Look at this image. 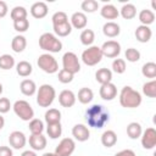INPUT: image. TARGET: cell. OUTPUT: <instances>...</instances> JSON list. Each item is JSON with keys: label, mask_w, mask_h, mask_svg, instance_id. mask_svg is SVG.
<instances>
[{"label": "cell", "mask_w": 156, "mask_h": 156, "mask_svg": "<svg viewBox=\"0 0 156 156\" xmlns=\"http://www.w3.org/2000/svg\"><path fill=\"white\" fill-rule=\"evenodd\" d=\"M108 112L102 105L95 104L85 111V121L89 127L100 129L108 122Z\"/></svg>", "instance_id": "cell-1"}, {"label": "cell", "mask_w": 156, "mask_h": 156, "mask_svg": "<svg viewBox=\"0 0 156 156\" xmlns=\"http://www.w3.org/2000/svg\"><path fill=\"white\" fill-rule=\"evenodd\" d=\"M119 104L126 108H135L141 104V95L139 91L134 90L132 87L126 85L119 93Z\"/></svg>", "instance_id": "cell-2"}, {"label": "cell", "mask_w": 156, "mask_h": 156, "mask_svg": "<svg viewBox=\"0 0 156 156\" xmlns=\"http://www.w3.org/2000/svg\"><path fill=\"white\" fill-rule=\"evenodd\" d=\"M39 46L40 49L49 51V52H60L62 50L61 40L52 33H43L39 37Z\"/></svg>", "instance_id": "cell-3"}, {"label": "cell", "mask_w": 156, "mask_h": 156, "mask_svg": "<svg viewBox=\"0 0 156 156\" xmlns=\"http://www.w3.org/2000/svg\"><path fill=\"white\" fill-rule=\"evenodd\" d=\"M56 98V91L52 85L43 84L39 87L37 93V104L40 107H49Z\"/></svg>", "instance_id": "cell-4"}, {"label": "cell", "mask_w": 156, "mask_h": 156, "mask_svg": "<svg viewBox=\"0 0 156 156\" xmlns=\"http://www.w3.org/2000/svg\"><path fill=\"white\" fill-rule=\"evenodd\" d=\"M38 67L44 71L45 73H49V74H52V73H56L58 71V63L56 61V58L50 55V54H43L38 57Z\"/></svg>", "instance_id": "cell-5"}, {"label": "cell", "mask_w": 156, "mask_h": 156, "mask_svg": "<svg viewBox=\"0 0 156 156\" xmlns=\"http://www.w3.org/2000/svg\"><path fill=\"white\" fill-rule=\"evenodd\" d=\"M101 58H102L101 49L96 45H91L82 52V61L87 66H95L101 61Z\"/></svg>", "instance_id": "cell-6"}, {"label": "cell", "mask_w": 156, "mask_h": 156, "mask_svg": "<svg viewBox=\"0 0 156 156\" xmlns=\"http://www.w3.org/2000/svg\"><path fill=\"white\" fill-rule=\"evenodd\" d=\"M15 113L22 119V121H30L34 117V111L28 101L26 100H17L12 106Z\"/></svg>", "instance_id": "cell-7"}, {"label": "cell", "mask_w": 156, "mask_h": 156, "mask_svg": "<svg viewBox=\"0 0 156 156\" xmlns=\"http://www.w3.org/2000/svg\"><path fill=\"white\" fill-rule=\"evenodd\" d=\"M62 66H63V69L71 72L72 74H76L80 71V63H79L78 56L72 51H67V52L63 54Z\"/></svg>", "instance_id": "cell-8"}, {"label": "cell", "mask_w": 156, "mask_h": 156, "mask_svg": "<svg viewBox=\"0 0 156 156\" xmlns=\"http://www.w3.org/2000/svg\"><path fill=\"white\" fill-rule=\"evenodd\" d=\"M76 149V143L72 138H63L55 149L57 156H71Z\"/></svg>", "instance_id": "cell-9"}, {"label": "cell", "mask_w": 156, "mask_h": 156, "mask_svg": "<svg viewBox=\"0 0 156 156\" xmlns=\"http://www.w3.org/2000/svg\"><path fill=\"white\" fill-rule=\"evenodd\" d=\"M100 49H101L102 56H106V57H110V58L117 57L119 55V52H121V45L116 40H107V41H105Z\"/></svg>", "instance_id": "cell-10"}, {"label": "cell", "mask_w": 156, "mask_h": 156, "mask_svg": "<svg viewBox=\"0 0 156 156\" xmlns=\"http://www.w3.org/2000/svg\"><path fill=\"white\" fill-rule=\"evenodd\" d=\"M141 145L146 150H151L156 145V129L150 127L141 133Z\"/></svg>", "instance_id": "cell-11"}, {"label": "cell", "mask_w": 156, "mask_h": 156, "mask_svg": "<svg viewBox=\"0 0 156 156\" xmlns=\"http://www.w3.org/2000/svg\"><path fill=\"white\" fill-rule=\"evenodd\" d=\"M9 143H10V145L13 149L20 150V149L24 147V145L27 143V139H26L24 133H22L20 130H15V132L10 133V135H9Z\"/></svg>", "instance_id": "cell-12"}, {"label": "cell", "mask_w": 156, "mask_h": 156, "mask_svg": "<svg viewBox=\"0 0 156 156\" xmlns=\"http://www.w3.org/2000/svg\"><path fill=\"white\" fill-rule=\"evenodd\" d=\"M100 98L102 100H106V101H111L113 100L116 96H117V88L113 83H106V84H102L101 88H100Z\"/></svg>", "instance_id": "cell-13"}, {"label": "cell", "mask_w": 156, "mask_h": 156, "mask_svg": "<svg viewBox=\"0 0 156 156\" xmlns=\"http://www.w3.org/2000/svg\"><path fill=\"white\" fill-rule=\"evenodd\" d=\"M58 102L62 107H72L76 104V95L72 90L65 89L58 94Z\"/></svg>", "instance_id": "cell-14"}, {"label": "cell", "mask_w": 156, "mask_h": 156, "mask_svg": "<svg viewBox=\"0 0 156 156\" xmlns=\"http://www.w3.org/2000/svg\"><path fill=\"white\" fill-rule=\"evenodd\" d=\"M72 135L78 141H87L90 136V132L87 126L84 124H76L72 128Z\"/></svg>", "instance_id": "cell-15"}, {"label": "cell", "mask_w": 156, "mask_h": 156, "mask_svg": "<svg viewBox=\"0 0 156 156\" xmlns=\"http://www.w3.org/2000/svg\"><path fill=\"white\" fill-rule=\"evenodd\" d=\"M48 5L43 1H37L30 6V15L34 18H44L48 15Z\"/></svg>", "instance_id": "cell-16"}, {"label": "cell", "mask_w": 156, "mask_h": 156, "mask_svg": "<svg viewBox=\"0 0 156 156\" xmlns=\"http://www.w3.org/2000/svg\"><path fill=\"white\" fill-rule=\"evenodd\" d=\"M29 146L34 151L44 150L46 146V138L43 134H32L29 136Z\"/></svg>", "instance_id": "cell-17"}, {"label": "cell", "mask_w": 156, "mask_h": 156, "mask_svg": "<svg viewBox=\"0 0 156 156\" xmlns=\"http://www.w3.org/2000/svg\"><path fill=\"white\" fill-rule=\"evenodd\" d=\"M134 34H135L136 40L140 41V43H147L152 37V32H151L150 27L149 26H143V24L136 27Z\"/></svg>", "instance_id": "cell-18"}, {"label": "cell", "mask_w": 156, "mask_h": 156, "mask_svg": "<svg viewBox=\"0 0 156 156\" xmlns=\"http://www.w3.org/2000/svg\"><path fill=\"white\" fill-rule=\"evenodd\" d=\"M87 23H88V18H87V16H85L84 12L78 11V12H74L71 16V26L74 27V28H77V29L85 28Z\"/></svg>", "instance_id": "cell-19"}, {"label": "cell", "mask_w": 156, "mask_h": 156, "mask_svg": "<svg viewBox=\"0 0 156 156\" xmlns=\"http://www.w3.org/2000/svg\"><path fill=\"white\" fill-rule=\"evenodd\" d=\"M100 15L106 18V20H116L119 16V11L117 10L116 6H113L112 4H106L101 7L100 10Z\"/></svg>", "instance_id": "cell-20"}, {"label": "cell", "mask_w": 156, "mask_h": 156, "mask_svg": "<svg viewBox=\"0 0 156 156\" xmlns=\"http://www.w3.org/2000/svg\"><path fill=\"white\" fill-rule=\"evenodd\" d=\"M119 32H121L119 26H118L116 22H112V21L106 22V23L104 24V27H102V33H104L106 37H108V38H115V37H117V35L119 34Z\"/></svg>", "instance_id": "cell-21"}, {"label": "cell", "mask_w": 156, "mask_h": 156, "mask_svg": "<svg viewBox=\"0 0 156 156\" xmlns=\"http://www.w3.org/2000/svg\"><path fill=\"white\" fill-rule=\"evenodd\" d=\"M20 90L26 96H32L37 91V85L32 79H23L20 84Z\"/></svg>", "instance_id": "cell-22"}, {"label": "cell", "mask_w": 156, "mask_h": 156, "mask_svg": "<svg viewBox=\"0 0 156 156\" xmlns=\"http://www.w3.org/2000/svg\"><path fill=\"white\" fill-rule=\"evenodd\" d=\"M117 143V134L113 130H105L101 135V144L105 147H112Z\"/></svg>", "instance_id": "cell-23"}, {"label": "cell", "mask_w": 156, "mask_h": 156, "mask_svg": "<svg viewBox=\"0 0 156 156\" xmlns=\"http://www.w3.org/2000/svg\"><path fill=\"white\" fill-rule=\"evenodd\" d=\"M95 79H96V82H99L101 85H102V84H106V83H110V82L112 80V72H111V69L105 68V67L98 69L96 73H95Z\"/></svg>", "instance_id": "cell-24"}, {"label": "cell", "mask_w": 156, "mask_h": 156, "mask_svg": "<svg viewBox=\"0 0 156 156\" xmlns=\"http://www.w3.org/2000/svg\"><path fill=\"white\" fill-rule=\"evenodd\" d=\"M52 27H54L55 34L58 35V37H67L72 32V26H71V23L68 21L67 22H63V23L52 24Z\"/></svg>", "instance_id": "cell-25"}, {"label": "cell", "mask_w": 156, "mask_h": 156, "mask_svg": "<svg viewBox=\"0 0 156 156\" xmlns=\"http://www.w3.org/2000/svg\"><path fill=\"white\" fill-rule=\"evenodd\" d=\"M141 133H143V128L140 126V123L138 122H130L128 126H127V134L130 139H138L141 136Z\"/></svg>", "instance_id": "cell-26"}, {"label": "cell", "mask_w": 156, "mask_h": 156, "mask_svg": "<svg viewBox=\"0 0 156 156\" xmlns=\"http://www.w3.org/2000/svg\"><path fill=\"white\" fill-rule=\"evenodd\" d=\"M26 46H27V40H26V38L23 37V35H16V37H13V39H12V41H11V48H12V50L15 51V52H22L24 49H26Z\"/></svg>", "instance_id": "cell-27"}, {"label": "cell", "mask_w": 156, "mask_h": 156, "mask_svg": "<svg viewBox=\"0 0 156 156\" xmlns=\"http://www.w3.org/2000/svg\"><path fill=\"white\" fill-rule=\"evenodd\" d=\"M60 121H61V112L57 108H49L45 112V122H46V124L60 123Z\"/></svg>", "instance_id": "cell-28"}, {"label": "cell", "mask_w": 156, "mask_h": 156, "mask_svg": "<svg viewBox=\"0 0 156 156\" xmlns=\"http://www.w3.org/2000/svg\"><path fill=\"white\" fill-rule=\"evenodd\" d=\"M94 98V93L90 88H80L78 91V101L80 104H89Z\"/></svg>", "instance_id": "cell-29"}, {"label": "cell", "mask_w": 156, "mask_h": 156, "mask_svg": "<svg viewBox=\"0 0 156 156\" xmlns=\"http://www.w3.org/2000/svg\"><path fill=\"white\" fill-rule=\"evenodd\" d=\"M121 16L124 20H132L136 16V7L133 4H124L121 7Z\"/></svg>", "instance_id": "cell-30"}, {"label": "cell", "mask_w": 156, "mask_h": 156, "mask_svg": "<svg viewBox=\"0 0 156 156\" xmlns=\"http://www.w3.org/2000/svg\"><path fill=\"white\" fill-rule=\"evenodd\" d=\"M139 21H140V23L143 26H149V24L154 23V21H155V13L151 10H147V9L141 10L139 12Z\"/></svg>", "instance_id": "cell-31"}, {"label": "cell", "mask_w": 156, "mask_h": 156, "mask_svg": "<svg viewBox=\"0 0 156 156\" xmlns=\"http://www.w3.org/2000/svg\"><path fill=\"white\" fill-rule=\"evenodd\" d=\"M16 71H17V74L18 76H21V77H28L32 73L33 67H32V65L28 61H20L16 65Z\"/></svg>", "instance_id": "cell-32"}, {"label": "cell", "mask_w": 156, "mask_h": 156, "mask_svg": "<svg viewBox=\"0 0 156 156\" xmlns=\"http://www.w3.org/2000/svg\"><path fill=\"white\" fill-rule=\"evenodd\" d=\"M80 43L85 46H91V44L94 43L95 40V34L91 29H84L82 33H80Z\"/></svg>", "instance_id": "cell-33"}, {"label": "cell", "mask_w": 156, "mask_h": 156, "mask_svg": "<svg viewBox=\"0 0 156 156\" xmlns=\"http://www.w3.org/2000/svg\"><path fill=\"white\" fill-rule=\"evenodd\" d=\"M28 128H29V130H30L32 134H43L44 123L39 118H33V119H30Z\"/></svg>", "instance_id": "cell-34"}, {"label": "cell", "mask_w": 156, "mask_h": 156, "mask_svg": "<svg viewBox=\"0 0 156 156\" xmlns=\"http://www.w3.org/2000/svg\"><path fill=\"white\" fill-rule=\"evenodd\" d=\"M12 21H18V20H23V18H27V10L26 7L23 6H15L12 10H11V13H10Z\"/></svg>", "instance_id": "cell-35"}, {"label": "cell", "mask_w": 156, "mask_h": 156, "mask_svg": "<svg viewBox=\"0 0 156 156\" xmlns=\"http://www.w3.org/2000/svg\"><path fill=\"white\" fill-rule=\"evenodd\" d=\"M46 132H48V135H49L51 139H57V138L61 136V134H62V127H61V123L48 124Z\"/></svg>", "instance_id": "cell-36"}, {"label": "cell", "mask_w": 156, "mask_h": 156, "mask_svg": "<svg viewBox=\"0 0 156 156\" xmlns=\"http://www.w3.org/2000/svg\"><path fill=\"white\" fill-rule=\"evenodd\" d=\"M141 73L146 78H155L156 77V63L146 62L141 68Z\"/></svg>", "instance_id": "cell-37"}, {"label": "cell", "mask_w": 156, "mask_h": 156, "mask_svg": "<svg viewBox=\"0 0 156 156\" xmlns=\"http://www.w3.org/2000/svg\"><path fill=\"white\" fill-rule=\"evenodd\" d=\"M143 93L147 98H156V80L152 79L143 85Z\"/></svg>", "instance_id": "cell-38"}, {"label": "cell", "mask_w": 156, "mask_h": 156, "mask_svg": "<svg viewBox=\"0 0 156 156\" xmlns=\"http://www.w3.org/2000/svg\"><path fill=\"white\" fill-rule=\"evenodd\" d=\"M15 66V58L9 55V54H4L0 56V68L1 69H11Z\"/></svg>", "instance_id": "cell-39"}, {"label": "cell", "mask_w": 156, "mask_h": 156, "mask_svg": "<svg viewBox=\"0 0 156 156\" xmlns=\"http://www.w3.org/2000/svg\"><path fill=\"white\" fill-rule=\"evenodd\" d=\"M80 9H82L84 12L91 13V12L98 11V9H99V2L95 1V0H84V1L80 4Z\"/></svg>", "instance_id": "cell-40"}, {"label": "cell", "mask_w": 156, "mask_h": 156, "mask_svg": "<svg viewBox=\"0 0 156 156\" xmlns=\"http://www.w3.org/2000/svg\"><path fill=\"white\" fill-rule=\"evenodd\" d=\"M124 56H126L127 61H129V62H136L140 60V52H139V50H136L134 48L127 49L124 52Z\"/></svg>", "instance_id": "cell-41"}, {"label": "cell", "mask_w": 156, "mask_h": 156, "mask_svg": "<svg viewBox=\"0 0 156 156\" xmlns=\"http://www.w3.org/2000/svg\"><path fill=\"white\" fill-rule=\"evenodd\" d=\"M126 68H127L126 67V61L123 58H115L113 60V62H112V69H113V72H116L118 74H122V73H124Z\"/></svg>", "instance_id": "cell-42"}, {"label": "cell", "mask_w": 156, "mask_h": 156, "mask_svg": "<svg viewBox=\"0 0 156 156\" xmlns=\"http://www.w3.org/2000/svg\"><path fill=\"white\" fill-rule=\"evenodd\" d=\"M13 28H15V30H17L20 33H23V32H26L29 28V21L27 18L15 21L13 22Z\"/></svg>", "instance_id": "cell-43"}, {"label": "cell", "mask_w": 156, "mask_h": 156, "mask_svg": "<svg viewBox=\"0 0 156 156\" xmlns=\"http://www.w3.org/2000/svg\"><path fill=\"white\" fill-rule=\"evenodd\" d=\"M73 76H74V74H72L71 72H68V71H66V69L62 68V69L58 71L57 78H58V80H60L61 83L67 84V83H71V82L73 80Z\"/></svg>", "instance_id": "cell-44"}, {"label": "cell", "mask_w": 156, "mask_h": 156, "mask_svg": "<svg viewBox=\"0 0 156 156\" xmlns=\"http://www.w3.org/2000/svg\"><path fill=\"white\" fill-rule=\"evenodd\" d=\"M51 21H52V24L63 23V22H67V21H68V17H67L66 12H63V11H57V12H55V13L52 15Z\"/></svg>", "instance_id": "cell-45"}, {"label": "cell", "mask_w": 156, "mask_h": 156, "mask_svg": "<svg viewBox=\"0 0 156 156\" xmlns=\"http://www.w3.org/2000/svg\"><path fill=\"white\" fill-rule=\"evenodd\" d=\"M11 108V102L7 98H0V113H6Z\"/></svg>", "instance_id": "cell-46"}, {"label": "cell", "mask_w": 156, "mask_h": 156, "mask_svg": "<svg viewBox=\"0 0 156 156\" xmlns=\"http://www.w3.org/2000/svg\"><path fill=\"white\" fill-rule=\"evenodd\" d=\"M9 12V7H7V4L2 0H0V18L5 17Z\"/></svg>", "instance_id": "cell-47"}, {"label": "cell", "mask_w": 156, "mask_h": 156, "mask_svg": "<svg viewBox=\"0 0 156 156\" xmlns=\"http://www.w3.org/2000/svg\"><path fill=\"white\" fill-rule=\"evenodd\" d=\"M0 156H13V152L9 146H0Z\"/></svg>", "instance_id": "cell-48"}, {"label": "cell", "mask_w": 156, "mask_h": 156, "mask_svg": "<svg viewBox=\"0 0 156 156\" xmlns=\"http://www.w3.org/2000/svg\"><path fill=\"white\" fill-rule=\"evenodd\" d=\"M115 156H136V155H135V152H134L133 150H130V149H126V150H122V151L117 152Z\"/></svg>", "instance_id": "cell-49"}, {"label": "cell", "mask_w": 156, "mask_h": 156, "mask_svg": "<svg viewBox=\"0 0 156 156\" xmlns=\"http://www.w3.org/2000/svg\"><path fill=\"white\" fill-rule=\"evenodd\" d=\"M21 156H37V154L34 151H32V150H26V151H23L21 154Z\"/></svg>", "instance_id": "cell-50"}, {"label": "cell", "mask_w": 156, "mask_h": 156, "mask_svg": "<svg viewBox=\"0 0 156 156\" xmlns=\"http://www.w3.org/2000/svg\"><path fill=\"white\" fill-rule=\"evenodd\" d=\"M4 126H5V119H4V117L0 115V129H2Z\"/></svg>", "instance_id": "cell-51"}, {"label": "cell", "mask_w": 156, "mask_h": 156, "mask_svg": "<svg viewBox=\"0 0 156 156\" xmlns=\"http://www.w3.org/2000/svg\"><path fill=\"white\" fill-rule=\"evenodd\" d=\"M41 156H57L55 152H44Z\"/></svg>", "instance_id": "cell-52"}, {"label": "cell", "mask_w": 156, "mask_h": 156, "mask_svg": "<svg viewBox=\"0 0 156 156\" xmlns=\"http://www.w3.org/2000/svg\"><path fill=\"white\" fill-rule=\"evenodd\" d=\"M1 93H2V84L0 83V94H1Z\"/></svg>", "instance_id": "cell-53"}]
</instances>
